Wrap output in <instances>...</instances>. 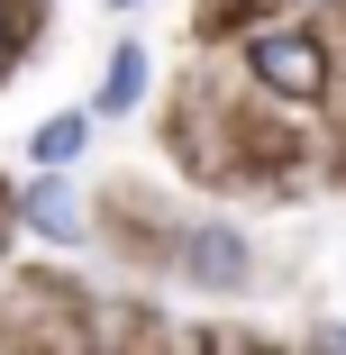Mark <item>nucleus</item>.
Returning a JSON list of instances; mask_svg holds the SVG:
<instances>
[{
    "instance_id": "f257e3e1",
    "label": "nucleus",
    "mask_w": 346,
    "mask_h": 355,
    "mask_svg": "<svg viewBox=\"0 0 346 355\" xmlns=\"http://www.w3.org/2000/svg\"><path fill=\"white\" fill-rule=\"evenodd\" d=\"M246 64H255V83H264V92H283V101H319V92H328V46H319V37L273 28V37L246 46Z\"/></svg>"
},
{
    "instance_id": "f03ea898",
    "label": "nucleus",
    "mask_w": 346,
    "mask_h": 355,
    "mask_svg": "<svg viewBox=\"0 0 346 355\" xmlns=\"http://www.w3.org/2000/svg\"><path fill=\"white\" fill-rule=\"evenodd\" d=\"M191 273H200V282H246V246H237L228 228H200V237H191Z\"/></svg>"
},
{
    "instance_id": "7ed1b4c3",
    "label": "nucleus",
    "mask_w": 346,
    "mask_h": 355,
    "mask_svg": "<svg viewBox=\"0 0 346 355\" xmlns=\"http://www.w3.org/2000/svg\"><path fill=\"white\" fill-rule=\"evenodd\" d=\"M137 92H146V55L119 46V55H110V83H101V119H128V110H137Z\"/></svg>"
},
{
    "instance_id": "20e7f679",
    "label": "nucleus",
    "mask_w": 346,
    "mask_h": 355,
    "mask_svg": "<svg viewBox=\"0 0 346 355\" xmlns=\"http://www.w3.org/2000/svg\"><path fill=\"white\" fill-rule=\"evenodd\" d=\"M28 228H46V237H83V228H73V191H64V182H37V191H28Z\"/></svg>"
},
{
    "instance_id": "39448f33",
    "label": "nucleus",
    "mask_w": 346,
    "mask_h": 355,
    "mask_svg": "<svg viewBox=\"0 0 346 355\" xmlns=\"http://www.w3.org/2000/svg\"><path fill=\"white\" fill-rule=\"evenodd\" d=\"M28 155H37L46 173H64V164H73V155H83V119H46V128H37V146H28Z\"/></svg>"
},
{
    "instance_id": "423d86ee",
    "label": "nucleus",
    "mask_w": 346,
    "mask_h": 355,
    "mask_svg": "<svg viewBox=\"0 0 346 355\" xmlns=\"http://www.w3.org/2000/svg\"><path fill=\"white\" fill-rule=\"evenodd\" d=\"M10 55H19V10L0 0V64H10Z\"/></svg>"
}]
</instances>
